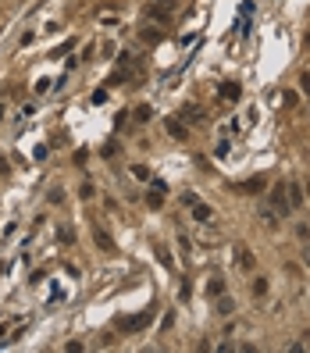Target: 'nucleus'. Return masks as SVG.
<instances>
[{
  "mask_svg": "<svg viewBox=\"0 0 310 353\" xmlns=\"http://www.w3.org/2000/svg\"><path fill=\"white\" fill-rule=\"evenodd\" d=\"M153 325V310H139V314H125V318H118V328L122 335H136V332H143V328H150Z\"/></svg>",
  "mask_w": 310,
  "mask_h": 353,
  "instance_id": "f257e3e1",
  "label": "nucleus"
},
{
  "mask_svg": "<svg viewBox=\"0 0 310 353\" xmlns=\"http://www.w3.org/2000/svg\"><path fill=\"white\" fill-rule=\"evenodd\" d=\"M267 196H271V211H278V214H289L292 211V204H289V186L285 182H275Z\"/></svg>",
  "mask_w": 310,
  "mask_h": 353,
  "instance_id": "f03ea898",
  "label": "nucleus"
},
{
  "mask_svg": "<svg viewBox=\"0 0 310 353\" xmlns=\"http://www.w3.org/2000/svg\"><path fill=\"white\" fill-rule=\"evenodd\" d=\"M232 189H236V193H250V196H260V193L267 189V179H264V175H253V179H243V182H236Z\"/></svg>",
  "mask_w": 310,
  "mask_h": 353,
  "instance_id": "7ed1b4c3",
  "label": "nucleus"
},
{
  "mask_svg": "<svg viewBox=\"0 0 310 353\" xmlns=\"http://www.w3.org/2000/svg\"><path fill=\"white\" fill-rule=\"evenodd\" d=\"M164 193H168V186H164L161 179H150V193H146V204H150L153 211H161V207H164Z\"/></svg>",
  "mask_w": 310,
  "mask_h": 353,
  "instance_id": "20e7f679",
  "label": "nucleus"
},
{
  "mask_svg": "<svg viewBox=\"0 0 310 353\" xmlns=\"http://www.w3.org/2000/svg\"><path fill=\"white\" fill-rule=\"evenodd\" d=\"M164 129H168V136H171V139H178V143H185V139H189V125L182 122V118H168Z\"/></svg>",
  "mask_w": 310,
  "mask_h": 353,
  "instance_id": "39448f33",
  "label": "nucleus"
},
{
  "mask_svg": "<svg viewBox=\"0 0 310 353\" xmlns=\"http://www.w3.org/2000/svg\"><path fill=\"white\" fill-rule=\"evenodd\" d=\"M189 211H192V221H196V225H211V221H214V207H211V204H200V200H196Z\"/></svg>",
  "mask_w": 310,
  "mask_h": 353,
  "instance_id": "423d86ee",
  "label": "nucleus"
},
{
  "mask_svg": "<svg viewBox=\"0 0 310 353\" xmlns=\"http://www.w3.org/2000/svg\"><path fill=\"white\" fill-rule=\"evenodd\" d=\"M93 243H96L104 253H114V239L107 235V228H104V225H93Z\"/></svg>",
  "mask_w": 310,
  "mask_h": 353,
  "instance_id": "0eeeda50",
  "label": "nucleus"
},
{
  "mask_svg": "<svg viewBox=\"0 0 310 353\" xmlns=\"http://www.w3.org/2000/svg\"><path fill=\"white\" fill-rule=\"evenodd\" d=\"M182 122H207V114H203L196 104H185V107H182Z\"/></svg>",
  "mask_w": 310,
  "mask_h": 353,
  "instance_id": "6e6552de",
  "label": "nucleus"
},
{
  "mask_svg": "<svg viewBox=\"0 0 310 353\" xmlns=\"http://www.w3.org/2000/svg\"><path fill=\"white\" fill-rule=\"evenodd\" d=\"M236 264H239L243 271H253V253H250L246 246H236Z\"/></svg>",
  "mask_w": 310,
  "mask_h": 353,
  "instance_id": "1a4fd4ad",
  "label": "nucleus"
},
{
  "mask_svg": "<svg viewBox=\"0 0 310 353\" xmlns=\"http://www.w3.org/2000/svg\"><path fill=\"white\" fill-rule=\"evenodd\" d=\"M143 15H146V18H153V22H168V18H171V11H164V8H157V4H146V8H143Z\"/></svg>",
  "mask_w": 310,
  "mask_h": 353,
  "instance_id": "9d476101",
  "label": "nucleus"
},
{
  "mask_svg": "<svg viewBox=\"0 0 310 353\" xmlns=\"http://www.w3.org/2000/svg\"><path fill=\"white\" fill-rule=\"evenodd\" d=\"M289 204H292V211L306 204V196H303V186H299V182H292V186H289Z\"/></svg>",
  "mask_w": 310,
  "mask_h": 353,
  "instance_id": "9b49d317",
  "label": "nucleus"
},
{
  "mask_svg": "<svg viewBox=\"0 0 310 353\" xmlns=\"http://www.w3.org/2000/svg\"><path fill=\"white\" fill-rule=\"evenodd\" d=\"M139 36H143V43H150V47H157L161 39H164V32H161V29H139Z\"/></svg>",
  "mask_w": 310,
  "mask_h": 353,
  "instance_id": "f8f14e48",
  "label": "nucleus"
},
{
  "mask_svg": "<svg viewBox=\"0 0 310 353\" xmlns=\"http://www.w3.org/2000/svg\"><path fill=\"white\" fill-rule=\"evenodd\" d=\"M221 293H225V279H221V275H214V279L207 282V296H211V300H218Z\"/></svg>",
  "mask_w": 310,
  "mask_h": 353,
  "instance_id": "ddd939ff",
  "label": "nucleus"
},
{
  "mask_svg": "<svg viewBox=\"0 0 310 353\" xmlns=\"http://www.w3.org/2000/svg\"><path fill=\"white\" fill-rule=\"evenodd\" d=\"M250 293H253V300H260V296H267V279H264V275H257V279L250 282Z\"/></svg>",
  "mask_w": 310,
  "mask_h": 353,
  "instance_id": "4468645a",
  "label": "nucleus"
},
{
  "mask_svg": "<svg viewBox=\"0 0 310 353\" xmlns=\"http://www.w3.org/2000/svg\"><path fill=\"white\" fill-rule=\"evenodd\" d=\"M260 221H264V228H271V232H275V228H278V211L264 207V211H260Z\"/></svg>",
  "mask_w": 310,
  "mask_h": 353,
  "instance_id": "2eb2a0df",
  "label": "nucleus"
},
{
  "mask_svg": "<svg viewBox=\"0 0 310 353\" xmlns=\"http://www.w3.org/2000/svg\"><path fill=\"white\" fill-rule=\"evenodd\" d=\"M221 97H225V100H239V97H243L239 82H221Z\"/></svg>",
  "mask_w": 310,
  "mask_h": 353,
  "instance_id": "dca6fc26",
  "label": "nucleus"
},
{
  "mask_svg": "<svg viewBox=\"0 0 310 353\" xmlns=\"http://www.w3.org/2000/svg\"><path fill=\"white\" fill-rule=\"evenodd\" d=\"M132 118H136V122H143V125H146L150 118H153V107H150V104H139V107H132Z\"/></svg>",
  "mask_w": 310,
  "mask_h": 353,
  "instance_id": "f3484780",
  "label": "nucleus"
},
{
  "mask_svg": "<svg viewBox=\"0 0 310 353\" xmlns=\"http://www.w3.org/2000/svg\"><path fill=\"white\" fill-rule=\"evenodd\" d=\"M232 310H236V300H232V296H218V314H221V318H228Z\"/></svg>",
  "mask_w": 310,
  "mask_h": 353,
  "instance_id": "a211bd4d",
  "label": "nucleus"
},
{
  "mask_svg": "<svg viewBox=\"0 0 310 353\" xmlns=\"http://www.w3.org/2000/svg\"><path fill=\"white\" fill-rule=\"evenodd\" d=\"M157 260H161V264H164L168 271H175V257L168 253V246H157Z\"/></svg>",
  "mask_w": 310,
  "mask_h": 353,
  "instance_id": "6ab92c4d",
  "label": "nucleus"
},
{
  "mask_svg": "<svg viewBox=\"0 0 310 353\" xmlns=\"http://www.w3.org/2000/svg\"><path fill=\"white\" fill-rule=\"evenodd\" d=\"M57 239H61L64 246H68V243H75V228H68V225H61V228H57Z\"/></svg>",
  "mask_w": 310,
  "mask_h": 353,
  "instance_id": "aec40b11",
  "label": "nucleus"
},
{
  "mask_svg": "<svg viewBox=\"0 0 310 353\" xmlns=\"http://www.w3.org/2000/svg\"><path fill=\"white\" fill-rule=\"evenodd\" d=\"M178 250H182V257H185V260L192 257V246H189V235H185V232H178Z\"/></svg>",
  "mask_w": 310,
  "mask_h": 353,
  "instance_id": "412c9836",
  "label": "nucleus"
},
{
  "mask_svg": "<svg viewBox=\"0 0 310 353\" xmlns=\"http://www.w3.org/2000/svg\"><path fill=\"white\" fill-rule=\"evenodd\" d=\"M132 175H136V179H139V182H150V179H153V175H150V168H146V164H132Z\"/></svg>",
  "mask_w": 310,
  "mask_h": 353,
  "instance_id": "4be33fe9",
  "label": "nucleus"
},
{
  "mask_svg": "<svg viewBox=\"0 0 310 353\" xmlns=\"http://www.w3.org/2000/svg\"><path fill=\"white\" fill-rule=\"evenodd\" d=\"M47 200H50V204H64V189H61V186H54V189L47 193Z\"/></svg>",
  "mask_w": 310,
  "mask_h": 353,
  "instance_id": "5701e85b",
  "label": "nucleus"
},
{
  "mask_svg": "<svg viewBox=\"0 0 310 353\" xmlns=\"http://www.w3.org/2000/svg\"><path fill=\"white\" fill-rule=\"evenodd\" d=\"M71 47H75V39H64L61 47H54V50H50V57H64V50H71Z\"/></svg>",
  "mask_w": 310,
  "mask_h": 353,
  "instance_id": "b1692460",
  "label": "nucleus"
},
{
  "mask_svg": "<svg viewBox=\"0 0 310 353\" xmlns=\"http://www.w3.org/2000/svg\"><path fill=\"white\" fill-rule=\"evenodd\" d=\"M79 196H82V200H93V196H96L93 182H82V186H79Z\"/></svg>",
  "mask_w": 310,
  "mask_h": 353,
  "instance_id": "393cba45",
  "label": "nucleus"
},
{
  "mask_svg": "<svg viewBox=\"0 0 310 353\" xmlns=\"http://www.w3.org/2000/svg\"><path fill=\"white\" fill-rule=\"evenodd\" d=\"M296 235H299V239H303V243H310V228H306V225H303V221H299V225H296Z\"/></svg>",
  "mask_w": 310,
  "mask_h": 353,
  "instance_id": "a878e982",
  "label": "nucleus"
},
{
  "mask_svg": "<svg viewBox=\"0 0 310 353\" xmlns=\"http://www.w3.org/2000/svg\"><path fill=\"white\" fill-rule=\"evenodd\" d=\"M153 4L164 8V11H175V8H178V0H153Z\"/></svg>",
  "mask_w": 310,
  "mask_h": 353,
  "instance_id": "bb28decb",
  "label": "nucleus"
},
{
  "mask_svg": "<svg viewBox=\"0 0 310 353\" xmlns=\"http://www.w3.org/2000/svg\"><path fill=\"white\" fill-rule=\"evenodd\" d=\"M299 90H303V93H310V71H303V75H299Z\"/></svg>",
  "mask_w": 310,
  "mask_h": 353,
  "instance_id": "cd10ccee",
  "label": "nucleus"
},
{
  "mask_svg": "<svg viewBox=\"0 0 310 353\" xmlns=\"http://www.w3.org/2000/svg\"><path fill=\"white\" fill-rule=\"evenodd\" d=\"M64 349H68V353H82V342H79V339H71V342H68Z\"/></svg>",
  "mask_w": 310,
  "mask_h": 353,
  "instance_id": "c85d7f7f",
  "label": "nucleus"
},
{
  "mask_svg": "<svg viewBox=\"0 0 310 353\" xmlns=\"http://www.w3.org/2000/svg\"><path fill=\"white\" fill-rule=\"evenodd\" d=\"M100 153H104V157H114V153H118V143H107V146H104Z\"/></svg>",
  "mask_w": 310,
  "mask_h": 353,
  "instance_id": "c756f323",
  "label": "nucleus"
},
{
  "mask_svg": "<svg viewBox=\"0 0 310 353\" xmlns=\"http://www.w3.org/2000/svg\"><path fill=\"white\" fill-rule=\"evenodd\" d=\"M303 39H306V47H310V32H306V36H303Z\"/></svg>",
  "mask_w": 310,
  "mask_h": 353,
  "instance_id": "7c9ffc66",
  "label": "nucleus"
}]
</instances>
